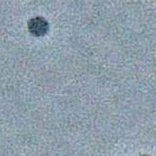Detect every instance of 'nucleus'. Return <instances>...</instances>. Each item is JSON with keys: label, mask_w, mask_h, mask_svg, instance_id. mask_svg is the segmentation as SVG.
Wrapping results in <instances>:
<instances>
[{"label": "nucleus", "mask_w": 156, "mask_h": 156, "mask_svg": "<svg viewBox=\"0 0 156 156\" xmlns=\"http://www.w3.org/2000/svg\"><path fill=\"white\" fill-rule=\"evenodd\" d=\"M28 28L31 34L36 36H41L47 33L49 24L44 18L38 17L31 19L28 21Z\"/></svg>", "instance_id": "nucleus-1"}, {"label": "nucleus", "mask_w": 156, "mask_h": 156, "mask_svg": "<svg viewBox=\"0 0 156 156\" xmlns=\"http://www.w3.org/2000/svg\"><path fill=\"white\" fill-rule=\"evenodd\" d=\"M140 156H149V155H140Z\"/></svg>", "instance_id": "nucleus-2"}]
</instances>
